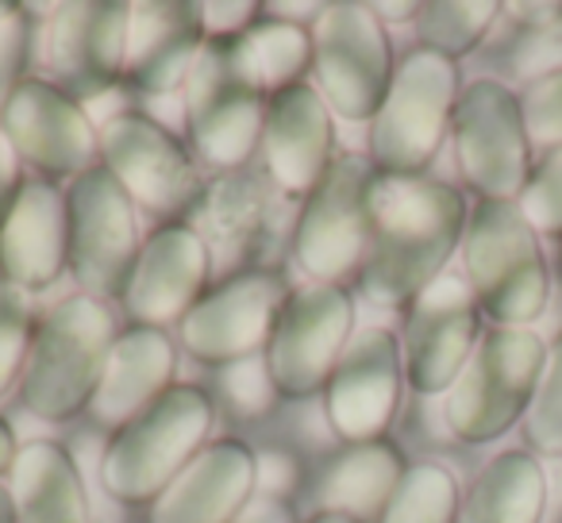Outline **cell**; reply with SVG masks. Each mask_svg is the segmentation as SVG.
I'll list each match as a JSON object with an SVG mask.
<instances>
[{"instance_id":"obj_1","label":"cell","mask_w":562,"mask_h":523,"mask_svg":"<svg viewBox=\"0 0 562 523\" xmlns=\"http://www.w3.org/2000/svg\"><path fill=\"white\" fill-rule=\"evenodd\" d=\"M467 196L439 178H382L370 204L359 293L378 308H408L447 274L467 235Z\"/></svg>"},{"instance_id":"obj_2","label":"cell","mask_w":562,"mask_h":523,"mask_svg":"<svg viewBox=\"0 0 562 523\" xmlns=\"http://www.w3.org/2000/svg\"><path fill=\"white\" fill-rule=\"evenodd\" d=\"M116 336V316L104 300L86 293L58 300L35 331L20 377V405L43 423H70L86 416Z\"/></svg>"},{"instance_id":"obj_3","label":"cell","mask_w":562,"mask_h":523,"mask_svg":"<svg viewBox=\"0 0 562 523\" xmlns=\"http://www.w3.org/2000/svg\"><path fill=\"white\" fill-rule=\"evenodd\" d=\"M216 405L201 385H173L155 408L120 428L101 454V485L120 504H155L212 443Z\"/></svg>"},{"instance_id":"obj_4","label":"cell","mask_w":562,"mask_h":523,"mask_svg":"<svg viewBox=\"0 0 562 523\" xmlns=\"http://www.w3.org/2000/svg\"><path fill=\"white\" fill-rule=\"evenodd\" d=\"M270 96L262 93L243 39H209L181 86L186 135L193 155L216 173H239L262 147Z\"/></svg>"},{"instance_id":"obj_5","label":"cell","mask_w":562,"mask_h":523,"mask_svg":"<svg viewBox=\"0 0 562 523\" xmlns=\"http://www.w3.org/2000/svg\"><path fill=\"white\" fill-rule=\"evenodd\" d=\"M467 285L477 308L497 328H528L551 297L539 235L520 216L516 201H482L462 235Z\"/></svg>"},{"instance_id":"obj_6","label":"cell","mask_w":562,"mask_h":523,"mask_svg":"<svg viewBox=\"0 0 562 523\" xmlns=\"http://www.w3.org/2000/svg\"><path fill=\"white\" fill-rule=\"evenodd\" d=\"M459 66L416 47L397 62L378 116L370 120L367 158L382 178H424L451 135L459 104Z\"/></svg>"},{"instance_id":"obj_7","label":"cell","mask_w":562,"mask_h":523,"mask_svg":"<svg viewBox=\"0 0 562 523\" xmlns=\"http://www.w3.org/2000/svg\"><path fill=\"white\" fill-rule=\"evenodd\" d=\"M547 346L531 328H490L447 393V428L462 443H493L528 416Z\"/></svg>"},{"instance_id":"obj_8","label":"cell","mask_w":562,"mask_h":523,"mask_svg":"<svg viewBox=\"0 0 562 523\" xmlns=\"http://www.w3.org/2000/svg\"><path fill=\"white\" fill-rule=\"evenodd\" d=\"M393 58L390 27L374 4L339 0L324 4L313 24V86L336 120H374L390 93Z\"/></svg>"},{"instance_id":"obj_9","label":"cell","mask_w":562,"mask_h":523,"mask_svg":"<svg viewBox=\"0 0 562 523\" xmlns=\"http://www.w3.org/2000/svg\"><path fill=\"white\" fill-rule=\"evenodd\" d=\"M378 170L367 155H339L324 181L301 204L293 227V258L316 285H344L359 277L370 242V204Z\"/></svg>"},{"instance_id":"obj_10","label":"cell","mask_w":562,"mask_h":523,"mask_svg":"<svg viewBox=\"0 0 562 523\" xmlns=\"http://www.w3.org/2000/svg\"><path fill=\"white\" fill-rule=\"evenodd\" d=\"M101 166L120 181L135 208L162 224H186L209 185L186 143L147 112H116L104 120Z\"/></svg>"},{"instance_id":"obj_11","label":"cell","mask_w":562,"mask_h":523,"mask_svg":"<svg viewBox=\"0 0 562 523\" xmlns=\"http://www.w3.org/2000/svg\"><path fill=\"white\" fill-rule=\"evenodd\" d=\"M355 339V297L347 285H301L290 293L266 346V369L285 400L324 397Z\"/></svg>"},{"instance_id":"obj_12","label":"cell","mask_w":562,"mask_h":523,"mask_svg":"<svg viewBox=\"0 0 562 523\" xmlns=\"http://www.w3.org/2000/svg\"><path fill=\"white\" fill-rule=\"evenodd\" d=\"M290 293V282L278 266H250L220 277L178 323L181 351L201 366L216 369L262 359Z\"/></svg>"},{"instance_id":"obj_13","label":"cell","mask_w":562,"mask_h":523,"mask_svg":"<svg viewBox=\"0 0 562 523\" xmlns=\"http://www.w3.org/2000/svg\"><path fill=\"white\" fill-rule=\"evenodd\" d=\"M66 219H70V277L78 289L104 305L120 300L143 250L132 196L104 166H97L66 185Z\"/></svg>"},{"instance_id":"obj_14","label":"cell","mask_w":562,"mask_h":523,"mask_svg":"<svg viewBox=\"0 0 562 523\" xmlns=\"http://www.w3.org/2000/svg\"><path fill=\"white\" fill-rule=\"evenodd\" d=\"M454 162L482 201H520L531 178V143L520 96L505 81L477 78L459 93L451 116Z\"/></svg>"},{"instance_id":"obj_15","label":"cell","mask_w":562,"mask_h":523,"mask_svg":"<svg viewBox=\"0 0 562 523\" xmlns=\"http://www.w3.org/2000/svg\"><path fill=\"white\" fill-rule=\"evenodd\" d=\"M0 127L24 166L47 181H78L101 166V127L55 81L27 78L9 101Z\"/></svg>"},{"instance_id":"obj_16","label":"cell","mask_w":562,"mask_h":523,"mask_svg":"<svg viewBox=\"0 0 562 523\" xmlns=\"http://www.w3.org/2000/svg\"><path fill=\"white\" fill-rule=\"evenodd\" d=\"M477 331H482V308H477L467 277L443 274L436 285H428L405 308L401 354H405L408 389L420 397L451 393L482 339Z\"/></svg>"},{"instance_id":"obj_17","label":"cell","mask_w":562,"mask_h":523,"mask_svg":"<svg viewBox=\"0 0 562 523\" xmlns=\"http://www.w3.org/2000/svg\"><path fill=\"white\" fill-rule=\"evenodd\" d=\"M127 27L132 4L127 0H70L50 12L47 24V62L55 86L78 104L97 101L124 81Z\"/></svg>"},{"instance_id":"obj_18","label":"cell","mask_w":562,"mask_h":523,"mask_svg":"<svg viewBox=\"0 0 562 523\" xmlns=\"http://www.w3.org/2000/svg\"><path fill=\"white\" fill-rule=\"evenodd\" d=\"M405 354L390 328H367L351 339L324 389L328 428L351 443H374L390 431L405 393Z\"/></svg>"},{"instance_id":"obj_19","label":"cell","mask_w":562,"mask_h":523,"mask_svg":"<svg viewBox=\"0 0 562 523\" xmlns=\"http://www.w3.org/2000/svg\"><path fill=\"white\" fill-rule=\"evenodd\" d=\"M212 254L189 224H158L143 239L139 262L132 270L124 297V316L135 328H178L196 300L209 293Z\"/></svg>"},{"instance_id":"obj_20","label":"cell","mask_w":562,"mask_h":523,"mask_svg":"<svg viewBox=\"0 0 562 523\" xmlns=\"http://www.w3.org/2000/svg\"><path fill=\"white\" fill-rule=\"evenodd\" d=\"M266 178L290 201H305L336 162V116L313 81L281 89L266 104L262 124Z\"/></svg>"},{"instance_id":"obj_21","label":"cell","mask_w":562,"mask_h":523,"mask_svg":"<svg viewBox=\"0 0 562 523\" xmlns=\"http://www.w3.org/2000/svg\"><path fill=\"white\" fill-rule=\"evenodd\" d=\"M70 270V219L66 189L47 178H27L20 201L0 227V282L43 293Z\"/></svg>"},{"instance_id":"obj_22","label":"cell","mask_w":562,"mask_h":523,"mask_svg":"<svg viewBox=\"0 0 562 523\" xmlns=\"http://www.w3.org/2000/svg\"><path fill=\"white\" fill-rule=\"evenodd\" d=\"M258 497V454L239 439H212L150 504V523H235Z\"/></svg>"},{"instance_id":"obj_23","label":"cell","mask_w":562,"mask_h":523,"mask_svg":"<svg viewBox=\"0 0 562 523\" xmlns=\"http://www.w3.org/2000/svg\"><path fill=\"white\" fill-rule=\"evenodd\" d=\"M204 20L193 0H139L132 4L127 27L124 81L147 96H166L186 86L189 70L201 58Z\"/></svg>"},{"instance_id":"obj_24","label":"cell","mask_w":562,"mask_h":523,"mask_svg":"<svg viewBox=\"0 0 562 523\" xmlns=\"http://www.w3.org/2000/svg\"><path fill=\"white\" fill-rule=\"evenodd\" d=\"M178 377V346L166 331L155 328H120L112 354L104 362L101 385L89 400V420L101 431L116 435L132 420H139L147 408H155Z\"/></svg>"},{"instance_id":"obj_25","label":"cell","mask_w":562,"mask_h":523,"mask_svg":"<svg viewBox=\"0 0 562 523\" xmlns=\"http://www.w3.org/2000/svg\"><path fill=\"white\" fill-rule=\"evenodd\" d=\"M186 224L204 239L212 254V274L220 282L255 266V258L262 254L273 231V204L255 173H216Z\"/></svg>"},{"instance_id":"obj_26","label":"cell","mask_w":562,"mask_h":523,"mask_svg":"<svg viewBox=\"0 0 562 523\" xmlns=\"http://www.w3.org/2000/svg\"><path fill=\"white\" fill-rule=\"evenodd\" d=\"M9 489L16 500V523H93L81 469L63 443L32 439L20 446Z\"/></svg>"},{"instance_id":"obj_27","label":"cell","mask_w":562,"mask_h":523,"mask_svg":"<svg viewBox=\"0 0 562 523\" xmlns=\"http://www.w3.org/2000/svg\"><path fill=\"white\" fill-rule=\"evenodd\" d=\"M405 474V454L385 439L344 446L321 477V512L347 515L355 523H378Z\"/></svg>"},{"instance_id":"obj_28","label":"cell","mask_w":562,"mask_h":523,"mask_svg":"<svg viewBox=\"0 0 562 523\" xmlns=\"http://www.w3.org/2000/svg\"><path fill=\"white\" fill-rule=\"evenodd\" d=\"M547 508V474L536 454L505 451L482 466L459 504V523H539Z\"/></svg>"},{"instance_id":"obj_29","label":"cell","mask_w":562,"mask_h":523,"mask_svg":"<svg viewBox=\"0 0 562 523\" xmlns=\"http://www.w3.org/2000/svg\"><path fill=\"white\" fill-rule=\"evenodd\" d=\"M243 55L266 96L293 89L313 73V27L290 20H258L243 35Z\"/></svg>"},{"instance_id":"obj_30","label":"cell","mask_w":562,"mask_h":523,"mask_svg":"<svg viewBox=\"0 0 562 523\" xmlns=\"http://www.w3.org/2000/svg\"><path fill=\"white\" fill-rule=\"evenodd\" d=\"M497 16V0H428V4H416V43L431 55L459 62L462 55L482 47Z\"/></svg>"},{"instance_id":"obj_31","label":"cell","mask_w":562,"mask_h":523,"mask_svg":"<svg viewBox=\"0 0 562 523\" xmlns=\"http://www.w3.org/2000/svg\"><path fill=\"white\" fill-rule=\"evenodd\" d=\"M459 481L451 469L420 462L408 466L405 481L397 485L378 523H459Z\"/></svg>"},{"instance_id":"obj_32","label":"cell","mask_w":562,"mask_h":523,"mask_svg":"<svg viewBox=\"0 0 562 523\" xmlns=\"http://www.w3.org/2000/svg\"><path fill=\"white\" fill-rule=\"evenodd\" d=\"M524 16H536L524 24V32L508 47V73L520 81H543L551 73H562V16L559 9H520Z\"/></svg>"},{"instance_id":"obj_33","label":"cell","mask_w":562,"mask_h":523,"mask_svg":"<svg viewBox=\"0 0 562 523\" xmlns=\"http://www.w3.org/2000/svg\"><path fill=\"white\" fill-rule=\"evenodd\" d=\"M35 331H40V320H35L32 293L0 282V397L9 389H20Z\"/></svg>"},{"instance_id":"obj_34","label":"cell","mask_w":562,"mask_h":523,"mask_svg":"<svg viewBox=\"0 0 562 523\" xmlns=\"http://www.w3.org/2000/svg\"><path fill=\"white\" fill-rule=\"evenodd\" d=\"M524 443L543 458H562V336L547 351L536 397L524 416Z\"/></svg>"},{"instance_id":"obj_35","label":"cell","mask_w":562,"mask_h":523,"mask_svg":"<svg viewBox=\"0 0 562 523\" xmlns=\"http://www.w3.org/2000/svg\"><path fill=\"white\" fill-rule=\"evenodd\" d=\"M35 43H40L35 12L16 0H0V116L16 96V89L32 78Z\"/></svg>"},{"instance_id":"obj_36","label":"cell","mask_w":562,"mask_h":523,"mask_svg":"<svg viewBox=\"0 0 562 523\" xmlns=\"http://www.w3.org/2000/svg\"><path fill=\"white\" fill-rule=\"evenodd\" d=\"M516 208L536 235H562V150H551L531 170Z\"/></svg>"},{"instance_id":"obj_37","label":"cell","mask_w":562,"mask_h":523,"mask_svg":"<svg viewBox=\"0 0 562 523\" xmlns=\"http://www.w3.org/2000/svg\"><path fill=\"white\" fill-rule=\"evenodd\" d=\"M520 116L531 147L562 150V73L524 86Z\"/></svg>"},{"instance_id":"obj_38","label":"cell","mask_w":562,"mask_h":523,"mask_svg":"<svg viewBox=\"0 0 562 523\" xmlns=\"http://www.w3.org/2000/svg\"><path fill=\"white\" fill-rule=\"evenodd\" d=\"M224 393L239 416H262L266 408L278 400V389H273V382H270V369H266V359H247V362L227 366Z\"/></svg>"},{"instance_id":"obj_39","label":"cell","mask_w":562,"mask_h":523,"mask_svg":"<svg viewBox=\"0 0 562 523\" xmlns=\"http://www.w3.org/2000/svg\"><path fill=\"white\" fill-rule=\"evenodd\" d=\"M204 35L209 39H243L262 20V9L250 0H227V4H201Z\"/></svg>"},{"instance_id":"obj_40","label":"cell","mask_w":562,"mask_h":523,"mask_svg":"<svg viewBox=\"0 0 562 523\" xmlns=\"http://www.w3.org/2000/svg\"><path fill=\"white\" fill-rule=\"evenodd\" d=\"M24 185H27V178H24V158L16 155L12 139L4 135V127H0V227H4V219H9L12 204L20 201Z\"/></svg>"},{"instance_id":"obj_41","label":"cell","mask_w":562,"mask_h":523,"mask_svg":"<svg viewBox=\"0 0 562 523\" xmlns=\"http://www.w3.org/2000/svg\"><path fill=\"white\" fill-rule=\"evenodd\" d=\"M235 523H301V520L285 497H266V492H258V497L243 508Z\"/></svg>"},{"instance_id":"obj_42","label":"cell","mask_w":562,"mask_h":523,"mask_svg":"<svg viewBox=\"0 0 562 523\" xmlns=\"http://www.w3.org/2000/svg\"><path fill=\"white\" fill-rule=\"evenodd\" d=\"M20 439H16V431H12V423L0 416V477H9L12 474V466H16V454H20Z\"/></svg>"},{"instance_id":"obj_43","label":"cell","mask_w":562,"mask_h":523,"mask_svg":"<svg viewBox=\"0 0 562 523\" xmlns=\"http://www.w3.org/2000/svg\"><path fill=\"white\" fill-rule=\"evenodd\" d=\"M0 523H16V500H12L9 481H0Z\"/></svg>"},{"instance_id":"obj_44","label":"cell","mask_w":562,"mask_h":523,"mask_svg":"<svg viewBox=\"0 0 562 523\" xmlns=\"http://www.w3.org/2000/svg\"><path fill=\"white\" fill-rule=\"evenodd\" d=\"M308 523H355V520H347V515H336V512H316Z\"/></svg>"}]
</instances>
